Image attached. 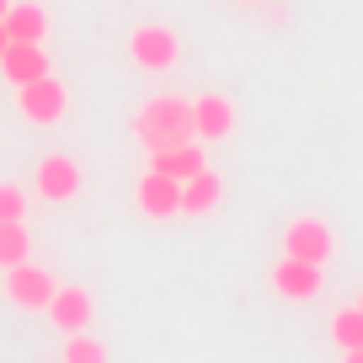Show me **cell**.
I'll return each instance as SVG.
<instances>
[{"mask_svg":"<svg viewBox=\"0 0 363 363\" xmlns=\"http://www.w3.org/2000/svg\"><path fill=\"white\" fill-rule=\"evenodd\" d=\"M134 139L145 150H166V145H187L193 134V96H177V91H160L134 113Z\"/></svg>","mask_w":363,"mask_h":363,"instance_id":"cell-1","label":"cell"},{"mask_svg":"<svg viewBox=\"0 0 363 363\" xmlns=\"http://www.w3.org/2000/svg\"><path fill=\"white\" fill-rule=\"evenodd\" d=\"M177 54H182V38L171 33V27H160V22H145V27L128 33V59H134L139 69H171Z\"/></svg>","mask_w":363,"mask_h":363,"instance_id":"cell-2","label":"cell"},{"mask_svg":"<svg viewBox=\"0 0 363 363\" xmlns=\"http://www.w3.org/2000/svg\"><path fill=\"white\" fill-rule=\"evenodd\" d=\"M16 107H22V118L27 123H59V118L69 113V96H65V86H59L54 75H38V80H27V86H16Z\"/></svg>","mask_w":363,"mask_h":363,"instance_id":"cell-3","label":"cell"},{"mask_svg":"<svg viewBox=\"0 0 363 363\" xmlns=\"http://www.w3.org/2000/svg\"><path fill=\"white\" fill-rule=\"evenodd\" d=\"M331 246H337V235H331L326 219H294V225L284 230V257H299V262H315V267H326Z\"/></svg>","mask_w":363,"mask_h":363,"instance_id":"cell-4","label":"cell"},{"mask_svg":"<svg viewBox=\"0 0 363 363\" xmlns=\"http://www.w3.org/2000/svg\"><path fill=\"white\" fill-rule=\"evenodd\" d=\"M48 294H54V278H48V267H38V262H16V267H6V299L22 310H43Z\"/></svg>","mask_w":363,"mask_h":363,"instance_id":"cell-5","label":"cell"},{"mask_svg":"<svg viewBox=\"0 0 363 363\" xmlns=\"http://www.w3.org/2000/svg\"><path fill=\"white\" fill-rule=\"evenodd\" d=\"M33 182H38V193H43L48 203H69V198L80 193V166L69 155H43L38 171H33Z\"/></svg>","mask_w":363,"mask_h":363,"instance_id":"cell-6","label":"cell"},{"mask_svg":"<svg viewBox=\"0 0 363 363\" xmlns=\"http://www.w3.org/2000/svg\"><path fill=\"white\" fill-rule=\"evenodd\" d=\"M320 284H326V272H320L315 262L284 257L278 267H272V289H278L284 299H299V305H305V299H315V294H320Z\"/></svg>","mask_w":363,"mask_h":363,"instance_id":"cell-7","label":"cell"},{"mask_svg":"<svg viewBox=\"0 0 363 363\" xmlns=\"http://www.w3.org/2000/svg\"><path fill=\"white\" fill-rule=\"evenodd\" d=\"M134 198H139V208H145L150 219L182 214V182H171L166 171H145V177H139V187H134Z\"/></svg>","mask_w":363,"mask_h":363,"instance_id":"cell-8","label":"cell"},{"mask_svg":"<svg viewBox=\"0 0 363 363\" xmlns=\"http://www.w3.org/2000/svg\"><path fill=\"white\" fill-rule=\"evenodd\" d=\"M230 128H235V107H230V96H219V91L193 96V134L198 139H225Z\"/></svg>","mask_w":363,"mask_h":363,"instance_id":"cell-9","label":"cell"},{"mask_svg":"<svg viewBox=\"0 0 363 363\" xmlns=\"http://www.w3.org/2000/svg\"><path fill=\"white\" fill-rule=\"evenodd\" d=\"M48 320H54L59 331H86L91 326V294L86 289H59L54 284V294H48Z\"/></svg>","mask_w":363,"mask_h":363,"instance_id":"cell-10","label":"cell"},{"mask_svg":"<svg viewBox=\"0 0 363 363\" xmlns=\"http://www.w3.org/2000/svg\"><path fill=\"white\" fill-rule=\"evenodd\" d=\"M0 27H6V43H43L48 16H43V6H33V0H11L6 16H0Z\"/></svg>","mask_w":363,"mask_h":363,"instance_id":"cell-11","label":"cell"},{"mask_svg":"<svg viewBox=\"0 0 363 363\" xmlns=\"http://www.w3.org/2000/svg\"><path fill=\"white\" fill-rule=\"evenodd\" d=\"M0 69L11 86H27V80L48 75V59H43V43H6L0 48Z\"/></svg>","mask_w":363,"mask_h":363,"instance_id":"cell-12","label":"cell"},{"mask_svg":"<svg viewBox=\"0 0 363 363\" xmlns=\"http://www.w3.org/2000/svg\"><path fill=\"white\" fill-rule=\"evenodd\" d=\"M208 160H203V145H166V150H150V171H166L171 182H187L193 171H203Z\"/></svg>","mask_w":363,"mask_h":363,"instance_id":"cell-13","label":"cell"},{"mask_svg":"<svg viewBox=\"0 0 363 363\" xmlns=\"http://www.w3.org/2000/svg\"><path fill=\"white\" fill-rule=\"evenodd\" d=\"M214 203H219V177L208 166L182 182V214H208Z\"/></svg>","mask_w":363,"mask_h":363,"instance_id":"cell-14","label":"cell"},{"mask_svg":"<svg viewBox=\"0 0 363 363\" xmlns=\"http://www.w3.org/2000/svg\"><path fill=\"white\" fill-rule=\"evenodd\" d=\"M27 230H22V219H0V272L6 267H16V262H27Z\"/></svg>","mask_w":363,"mask_h":363,"instance_id":"cell-15","label":"cell"},{"mask_svg":"<svg viewBox=\"0 0 363 363\" xmlns=\"http://www.w3.org/2000/svg\"><path fill=\"white\" fill-rule=\"evenodd\" d=\"M326 331H331V342H337L342 352H347V347H363V310H358V305H352V310L342 305L337 315H331Z\"/></svg>","mask_w":363,"mask_h":363,"instance_id":"cell-16","label":"cell"},{"mask_svg":"<svg viewBox=\"0 0 363 363\" xmlns=\"http://www.w3.org/2000/svg\"><path fill=\"white\" fill-rule=\"evenodd\" d=\"M65 363H107V347L96 337H86V331H69L65 342Z\"/></svg>","mask_w":363,"mask_h":363,"instance_id":"cell-17","label":"cell"},{"mask_svg":"<svg viewBox=\"0 0 363 363\" xmlns=\"http://www.w3.org/2000/svg\"><path fill=\"white\" fill-rule=\"evenodd\" d=\"M0 219H27V193L16 182H0Z\"/></svg>","mask_w":363,"mask_h":363,"instance_id":"cell-18","label":"cell"},{"mask_svg":"<svg viewBox=\"0 0 363 363\" xmlns=\"http://www.w3.org/2000/svg\"><path fill=\"white\" fill-rule=\"evenodd\" d=\"M342 363H363V347H347V352H342Z\"/></svg>","mask_w":363,"mask_h":363,"instance_id":"cell-19","label":"cell"},{"mask_svg":"<svg viewBox=\"0 0 363 363\" xmlns=\"http://www.w3.org/2000/svg\"><path fill=\"white\" fill-rule=\"evenodd\" d=\"M6 6H11V0H0V16H6Z\"/></svg>","mask_w":363,"mask_h":363,"instance_id":"cell-20","label":"cell"},{"mask_svg":"<svg viewBox=\"0 0 363 363\" xmlns=\"http://www.w3.org/2000/svg\"><path fill=\"white\" fill-rule=\"evenodd\" d=\"M0 48H6V27H0Z\"/></svg>","mask_w":363,"mask_h":363,"instance_id":"cell-21","label":"cell"},{"mask_svg":"<svg viewBox=\"0 0 363 363\" xmlns=\"http://www.w3.org/2000/svg\"><path fill=\"white\" fill-rule=\"evenodd\" d=\"M240 6H262V0H240Z\"/></svg>","mask_w":363,"mask_h":363,"instance_id":"cell-22","label":"cell"},{"mask_svg":"<svg viewBox=\"0 0 363 363\" xmlns=\"http://www.w3.org/2000/svg\"><path fill=\"white\" fill-rule=\"evenodd\" d=\"M358 310H363V299H358Z\"/></svg>","mask_w":363,"mask_h":363,"instance_id":"cell-23","label":"cell"}]
</instances>
